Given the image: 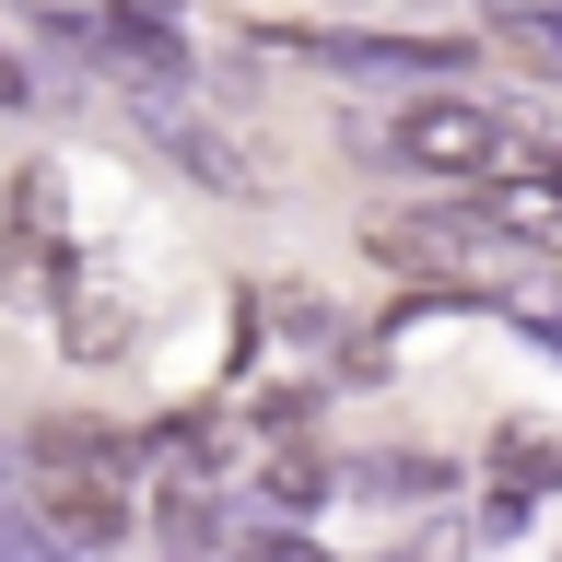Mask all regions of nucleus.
<instances>
[{"label":"nucleus","instance_id":"f257e3e1","mask_svg":"<svg viewBox=\"0 0 562 562\" xmlns=\"http://www.w3.org/2000/svg\"><path fill=\"white\" fill-rule=\"evenodd\" d=\"M130 434L117 422H47L35 434V516L59 527L82 562H117L130 551V527H140V504H130Z\"/></svg>","mask_w":562,"mask_h":562},{"label":"nucleus","instance_id":"f03ea898","mask_svg":"<svg viewBox=\"0 0 562 562\" xmlns=\"http://www.w3.org/2000/svg\"><path fill=\"white\" fill-rule=\"evenodd\" d=\"M386 153L434 188H492V176H539V140L481 94H411L386 117Z\"/></svg>","mask_w":562,"mask_h":562},{"label":"nucleus","instance_id":"7ed1b4c3","mask_svg":"<svg viewBox=\"0 0 562 562\" xmlns=\"http://www.w3.org/2000/svg\"><path fill=\"white\" fill-rule=\"evenodd\" d=\"M70 188L59 165H12V188H0V305L12 316H59L70 293Z\"/></svg>","mask_w":562,"mask_h":562},{"label":"nucleus","instance_id":"20e7f679","mask_svg":"<svg viewBox=\"0 0 562 562\" xmlns=\"http://www.w3.org/2000/svg\"><path fill=\"white\" fill-rule=\"evenodd\" d=\"M59 35H70V47H94L130 94H188V35H176L165 12H140V0H105L94 24H70V12H59Z\"/></svg>","mask_w":562,"mask_h":562},{"label":"nucleus","instance_id":"39448f33","mask_svg":"<svg viewBox=\"0 0 562 562\" xmlns=\"http://www.w3.org/2000/svg\"><path fill=\"white\" fill-rule=\"evenodd\" d=\"M140 130H153V153H165V165L200 176L211 200H258V165H246V140H223L188 94H140Z\"/></svg>","mask_w":562,"mask_h":562},{"label":"nucleus","instance_id":"423d86ee","mask_svg":"<svg viewBox=\"0 0 562 562\" xmlns=\"http://www.w3.org/2000/svg\"><path fill=\"white\" fill-rule=\"evenodd\" d=\"M492 527H527L539 516V492H562V434H539V422H504L492 434Z\"/></svg>","mask_w":562,"mask_h":562},{"label":"nucleus","instance_id":"0eeeda50","mask_svg":"<svg viewBox=\"0 0 562 562\" xmlns=\"http://www.w3.org/2000/svg\"><path fill=\"white\" fill-rule=\"evenodd\" d=\"M130 293H117V281L105 270H70V293H59V340L82 351V363H105V351H130Z\"/></svg>","mask_w":562,"mask_h":562},{"label":"nucleus","instance_id":"6e6552de","mask_svg":"<svg viewBox=\"0 0 562 562\" xmlns=\"http://www.w3.org/2000/svg\"><path fill=\"white\" fill-rule=\"evenodd\" d=\"M153 539H165V562H211V551H223V504H211L200 469H165V492H153Z\"/></svg>","mask_w":562,"mask_h":562},{"label":"nucleus","instance_id":"1a4fd4ad","mask_svg":"<svg viewBox=\"0 0 562 562\" xmlns=\"http://www.w3.org/2000/svg\"><path fill=\"white\" fill-rule=\"evenodd\" d=\"M258 481H270V504H281V516H316V504L340 492L316 446H258Z\"/></svg>","mask_w":562,"mask_h":562},{"label":"nucleus","instance_id":"9d476101","mask_svg":"<svg viewBox=\"0 0 562 562\" xmlns=\"http://www.w3.org/2000/svg\"><path fill=\"white\" fill-rule=\"evenodd\" d=\"M351 492H363V504H434V492H457V469H446V457H422V446H398V457H375Z\"/></svg>","mask_w":562,"mask_h":562},{"label":"nucleus","instance_id":"9b49d317","mask_svg":"<svg viewBox=\"0 0 562 562\" xmlns=\"http://www.w3.org/2000/svg\"><path fill=\"white\" fill-rule=\"evenodd\" d=\"M492 35H504L516 59L562 70V0H492Z\"/></svg>","mask_w":562,"mask_h":562},{"label":"nucleus","instance_id":"f8f14e48","mask_svg":"<svg viewBox=\"0 0 562 562\" xmlns=\"http://www.w3.org/2000/svg\"><path fill=\"white\" fill-rule=\"evenodd\" d=\"M235 562H328V551H316L305 527H246V539H235Z\"/></svg>","mask_w":562,"mask_h":562},{"label":"nucleus","instance_id":"ddd939ff","mask_svg":"<svg viewBox=\"0 0 562 562\" xmlns=\"http://www.w3.org/2000/svg\"><path fill=\"white\" fill-rule=\"evenodd\" d=\"M24 105H35V70L12 59V47H0V117H24Z\"/></svg>","mask_w":562,"mask_h":562},{"label":"nucleus","instance_id":"4468645a","mask_svg":"<svg viewBox=\"0 0 562 562\" xmlns=\"http://www.w3.org/2000/svg\"><path fill=\"white\" fill-rule=\"evenodd\" d=\"M539 176H551V188H562V140H539Z\"/></svg>","mask_w":562,"mask_h":562},{"label":"nucleus","instance_id":"2eb2a0df","mask_svg":"<svg viewBox=\"0 0 562 562\" xmlns=\"http://www.w3.org/2000/svg\"><path fill=\"white\" fill-rule=\"evenodd\" d=\"M411 562H434V551H411Z\"/></svg>","mask_w":562,"mask_h":562}]
</instances>
